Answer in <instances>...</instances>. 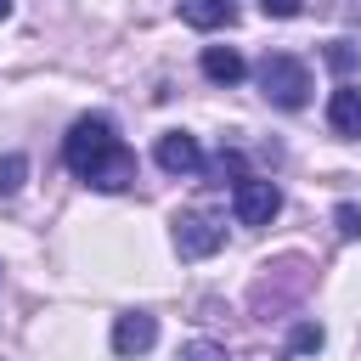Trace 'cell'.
Returning <instances> with one entry per match:
<instances>
[{
    "mask_svg": "<svg viewBox=\"0 0 361 361\" xmlns=\"http://www.w3.org/2000/svg\"><path fill=\"white\" fill-rule=\"evenodd\" d=\"M62 164H68L85 186H96V192H124V186H135V152L124 147V135H118V124H113L107 113L73 118V130H68V141H62Z\"/></svg>",
    "mask_w": 361,
    "mask_h": 361,
    "instance_id": "obj_1",
    "label": "cell"
},
{
    "mask_svg": "<svg viewBox=\"0 0 361 361\" xmlns=\"http://www.w3.org/2000/svg\"><path fill=\"white\" fill-rule=\"evenodd\" d=\"M259 90H265V102L271 107H305L310 102V68L299 62V56H288V51H271L265 62H259Z\"/></svg>",
    "mask_w": 361,
    "mask_h": 361,
    "instance_id": "obj_2",
    "label": "cell"
},
{
    "mask_svg": "<svg viewBox=\"0 0 361 361\" xmlns=\"http://www.w3.org/2000/svg\"><path fill=\"white\" fill-rule=\"evenodd\" d=\"M231 214H237V226H271L282 214V186L265 180V175L231 180Z\"/></svg>",
    "mask_w": 361,
    "mask_h": 361,
    "instance_id": "obj_3",
    "label": "cell"
},
{
    "mask_svg": "<svg viewBox=\"0 0 361 361\" xmlns=\"http://www.w3.org/2000/svg\"><path fill=\"white\" fill-rule=\"evenodd\" d=\"M169 237H175V254H180V259H209V254L226 243V226H220L214 214H203V209H180V214L169 220Z\"/></svg>",
    "mask_w": 361,
    "mask_h": 361,
    "instance_id": "obj_4",
    "label": "cell"
},
{
    "mask_svg": "<svg viewBox=\"0 0 361 361\" xmlns=\"http://www.w3.org/2000/svg\"><path fill=\"white\" fill-rule=\"evenodd\" d=\"M158 344V316L152 310H124V316H113V355H147Z\"/></svg>",
    "mask_w": 361,
    "mask_h": 361,
    "instance_id": "obj_5",
    "label": "cell"
},
{
    "mask_svg": "<svg viewBox=\"0 0 361 361\" xmlns=\"http://www.w3.org/2000/svg\"><path fill=\"white\" fill-rule=\"evenodd\" d=\"M152 158H158V169H169V175H203V147H197V135H186V130H164Z\"/></svg>",
    "mask_w": 361,
    "mask_h": 361,
    "instance_id": "obj_6",
    "label": "cell"
},
{
    "mask_svg": "<svg viewBox=\"0 0 361 361\" xmlns=\"http://www.w3.org/2000/svg\"><path fill=\"white\" fill-rule=\"evenodd\" d=\"M327 124H333V135H344V141H361V85H338L333 96H327Z\"/></svg>",
    "mask_w": 361,
    "mask_h": 361,
    "instance_id": "obj_7",
    "label": "cell"
},
{
    "mask_svg": "<svg viewBox=\"0 0 361 361\" xmlns=\"http://www.w3.org/2000/svg\"><path fill=\"white\" fill-rule=\"evenodd\" d=\"M197 68H203V79H214V85H237V79L248 73V62H243L237 45H203Z\"/></svg>",
    "mask_w": 361,
    "mask_h": 361,
    "instance_id": "obj_8",
    "label": "cell"
},
{
    "mask_svg": "<svg viewBox=\"0 0 361 361\" xmlns=\"http://www.w3.org/2000/svg\"><path fill=\"white\" fill-rule=\"evenodd\" d=\"M175 6H180V17H186L192 28H203V34L237 23V0H175Z\"/></svg>",
    "mask_w": 361,
    "mask_h": 361,
    "instance_id": "obj_9",
    "label": "cell"
},
{
    "mask_svg": "<svg viewBox=\"0 0 361 361\" xmlns=\"http://www.w3.org/2000/svg\"><path fill=\"white\" fill-rule=\"evenodd\" d=\"M23 180H28V158H23V152H6V158H0V197H17Z\"/></svg>",
    "mask_w": 361,
    "mask_h": 361,
    "instance_id": "obj_10",
    "label": "cell"
},
{
    "mask_svg": "<svg viewBox=\"0 0 361 361\" xmlns=\"http://www.w3.org/2000/svg\"><path fill=\"white\" fill-rule=\"evenodd\" d=\"M322 338H327V333H322V322H299V327H293V338H288V350H293V355H310V350H322Z\"/></svg>",
    "mask_w": 361,
    "mask_h": 361,
    "instance_id": "obj_11",
    "label": "cell"
},
{
    "mask_svg": "<svg viewBox=\"0 0 361 361\" xmlns=\"http://www.w3.org/2000/svg\"><path fill=\"white\" fill-rule=\"evenodd\" d=\"M175 361H231V355H226V344H214V338H192V344H180Z\"/></svg>",
    "mask_w": 361,
    "mask_h": 361,
    "instance_id": "obj_12",
    "label": "cell"
},
{
    "mask_svg": "<svg viewBox=\"0 0 361 361\" xmlns=\"http://www.w3.org/2000/svg\"><path fill=\"white\" fill-rule=\"evenodd\" d=\"M333 226H338L344 243H355V237H361V209H355V203H338V209H333Z\"/></svg>",
    "mask_w": 361,
    "mask_h": 361,
    "instance_id": "obj_13",
    "label": "cell"
},
{
    "mask_svg": "<svg viewBox=\"0 0 361 361\" xmlns=\"http://www.w3.org/2000/svg\"><path fill=\"white\" fill-rule=\"evenodd\" d=\"M327 62H333L338 73H350V68L361 62V51H355V45H344V39H333V45H327Z\"/></svg>",
    "mask_w": 361,
    "mask_h": 361,
    "instance_id": "obj_14",
    "label": "cell"
},
{
    "mask_svg": "<svg viewBox=\"0 0 361 361\" xmlns=\"http://www.w3.org/2000/svg\"><path fill=\"white\" fill-rule=\"evenodd\" d=\"M259 11H265V17H299L305 0H259Z\"/></svg>",
    "mask_w": 361,
    "mask_h": 361,
    "instance_id": "obj_15",
    "label": "cell"
},
{
    "mask_svg": "<svg viewBox=\"0 0 361 361\" xmlns=\"http://www.w3.org/2000/svg\"><path fill=\"white\" fill-rule=\"evenodd\" d=\"M6 17H11V0H0V23H6Z\"/></svg>",
    "mask_w": 361,
    "mask_h": 361,
    "instance_id": "obj_16",
    "label": "cell"
}]
</instances>
